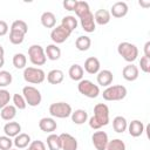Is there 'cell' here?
I'll return each instance as SVG.
<instances>
[{"label": "cell", "instance_id": "484cf974", "mask_svg": "<svg viewBox=\"0 0 150 150\" xmlns=\"http://www.w3.org/2000/svg\"><path fill=\"white\" fill-rule=\"evenodd\" d=\"M16 108L13 105V104H7L6 107H4L1 110H0V116L4 121H12L15 116H16Z\"/></svg>", "mask_w": 150, "mask_h": 150}, {"label": "cell", "instance_id": "74e56055", "mask_svg": "<svg viewBox=\"0 0 150 150\" xmlns=\"http://www.w3.org/2000/svg\"><path fill=\"white\" fill-rule=\"evenodd\" d=\"M25 40V34L19 33V32H13L9 30V41L13 45H21Z\"/></svg>", "mask_w": 150, "mask_h": 150}, {"label": "cell", "instance_id": "44dd1931", "mask_svg": "<svg viewBox=\"0 0 150 150\" xmlns=\"http://www.w3.org/2000/svg\"><path fill=\"white\" fill-rule=\"evenodd\" d=\"M30 136L28 134H25V132H20L18 136L14 137V141H13V144L15 145L16 149H25L27 148L29 144H30Z\"/></svg>", "mask_w": 150, "mask_h": 150}, {"label": "cell", "instance_id": "e575fe53", "mask_svg": "<svg viewBox=\"0 0 150 150\" xmlns=\"http://www.w3.org/2000/svg\"><path fill=\"white\" fill-rule=\"evenodd\" d=\"M105 150H125V143L120 138L111 139L108 142Z\"/></svg>", "mask_w": 150, "mask_h": 150}, {"label": "cell", "instance_id": "4fadbf2b", "mask_svg": "<svg viewBox=\"0 0 150 150\" xmlns=\"http://www.w3.org/2000/svg\"><path fill=\"white\" fill-rule=\"evenodd\" d=\"M138 75H139V70H138V67L135 66L134 63H129L127 64L123 69H122V76L124 80L129 81V82H132L135 80L138 79Z\"/></svg>", "mask_w": 150, "mask_h": 150}, {"label": "cell", "instance_id": "ac0fdd59", "mask_svg": "<svg viewBox=\"0 0 150 150\" xmlns=\"http://www.w3.org/2000/svg\"><path fill=\"white\" fill-rule=\"evenodd\" d=\"M128 131L132 137H139L144 132V124L139 120H134L128 124Z\"/></svg>", "mask_w": 150, "mask_h": 150}, {"label": "cell", "instance_id": "4316f807", "mask_svg": "<svg viewBox=\"0 0 150 150\" xmlns=\"http://www.w3.org/2000/svg\"><path fill=\"white\" fill-rule=\"evenodd\" d=\"M70 117H71V121L75 124L81 125L84 122H87V120H88V112L84 109H76L75 111L71 112Z\"/></svg>", "mask_w": 150, "mask_h": 150}, {"label": "cell", "instance_id": "277c9868", "mask_svg": "<svg viewBox=\"0 0 150 150\" xmlns=\"http://www.w3.org/2000/svg\"><path fill=\"white\" fill-rule=\"evenodd\" d=\"M22 75H23V80L32 84H40L46 79L45 71L38 67H26L23 69Z\"/></svg>", "mask_w": 150, "mask_h": 150}, {"label": "cell", "instance_id": "f1b7e54d", "mask_svg": "<svg viewBox=\"0 0 150 150\" xmlns=\"http://www.w3.org/2000/svg\"><path fill=\"white\" fill-rule=\"evenodd\" d=\"M77 19L73 15H67V16H63L62 18V21H61V26L64 27L67 30H69L70 33H73L76 27H77Z\"/></svg>", "mask_w": 150, "mask_h": 150}, {"label": "cell", "instance_id": "4dcf8cb0", "mask_svg": "<svg viewBox=\"0 0 150 150\" xmlns=\"http://www.w3.org/2000/svg\"><path fill=\"white\" fill-rule=\"evenodd\" d=\"M47 146L49 150H61V139L56 134H50L47 137Z\"/></svg>", "mask_w": 150, "mask_h": 150}, {"label": "cell", "instance_id": "f35d334b", "mask_svg": "<svg viewBox=\"0 0 150 150\" xmlns=\"http://www.w3.org/2000/svg\"><path fill=\"white\" fill-rule=\"evenodd\" d=\"M9 101H11V94L7 89H4V88H0V110L6 107L7 104H9Z\"/></svg>", "mask_w": 150, "mask_h": 150}, {"label": "cell", "instance_id": "7402d4cb", "mask_svg": "<svg viewBox=\"0 0 150 150\" xmlns=\"http://www.w3.org/2000/svg\"><path fill=\"white\" fill-rule=\"evenodd\" d=\"M83 74H84V70H83L82 66H80L77 63L71 64L69 70H68V75L73 81H79L80 82L81 80H83Z\"/></svg>", "mask_w": 150, "mask_h": 150}, {"label": "cell", "instance_id": "60d3db41", "mask_svg": "<svg viewBox=\"0 0 150 150\" xmlns=\"http://www.w3.org/2000/svg\"><path fill=\"white\" fill-rule=\"evenodd\" d=\"M139 66H141V70L148 74L150 71V57L142 56L139 60Z\"/></svg>", "mask_w": 150, "mask_h": 150}, {"label": "cell", "instance_id": "d6986e66", "mask_svg": "<svg viewBox=\"0 0 150 150\" xmlns=\"http://www.w3.org/2000/svg\"><path fill=\"white\" fill-rule=\"evenodd\" d=\"M4 132L8 137H15L21 132V125L18 122L9 121L4 125Z\"/></svg>", "mask_w": 150, "mask_h": 150}, {"label": "cell", "instance_id": "6da1fadb", "mask_svg": "<svg viewBox=\"0 0 150 150\" xmlns=\"http://www.w3.org/2000/svg\"><path fill=\"white\" fill-rule=\"evenodd\" d=\"M89 127L94 130H98L109 123V108L104 103H97L94 107V116L89 118Z\"/></svg>", "mask_w": 150, "mask_h": 150}, {"label": "cell", "instance_id": "8d00e7d4", "mask_svg": "<svg viewBox=\"0 0 150 150\" xmlns=\"http://www.w3.org/2000/svg\"><path fill=\"white\" fill-rule=\"evenodd\" d=\"M13 105L16 108V109H19V110H23V109H26V107H27V103H26V100H25V97L21 95V94H14L13 95Z\"/></svg>", "mask_w": 150, "mask_h": 150}, {"label": "cell", "instance_id": "83f0119b", "mask_svg": "<svg viewBox=\"0 0 150 150\" xmlns=\"http://www.w3.org/2000/svg\"><path fill=\"white\" fill-rule=\"evenodd\" d=\"M128 128V122L125 120V117L123 116H116L114 120H112V129L118 132V134H122L127 130Z\"/></svg>", "mask_w": 150, "mask_h": 150}, {"label": "cell", "instance_id": "ab89813d", "mask_svg": "<svg viewBox=\"0 0 150 150\" xmlns=\"http://www.w3.org/2000/svg\"><path fill=\"white\" fill-rule=\"evenodd\" d=\"M13 146V141L11 139V137L4 135L0 136V150H11Z\"/></svg>", "mask_w": 150, "mask_h": 150}, {"label": "cell", "instance_id": "f907efd6", "mask_svg": "<svg viewBox=\"0 0 150 150\" xmlns=\"http://www.w3.org/2000/svg\"><path fill=\"white\" fill-rule=\"evenodd\" d=\"M27 150H28V149H27Z\"/></svg>", "mask_w": 150, "mask_h": 150}, {"label": "cell", "instance_id": "bcb514c9", "mask_svg": "<svg viewBox=\"0 0 150 150\" xmlns=\"http://www.w3.org/2000/svg\"><path fill=\"white\" fill-rule=\"evenodd\" d=\"M138 4H139V6H142V7H144V8H148V7L150 6V1H143V0H139Z\"/></svg>", "mask_w": 150, "mask_h": 150}, {"label": "cell", "instance_id": "7a4b0ae2", "mask_svg": "<svg viewBox=\"0 0 150 150\" xmlns=\"http://www.w3.org/2000/svg\"><path fill=\"white\" fill-rule=\"evenodd\" d=\"M117 53L129 63H132L138 56V48L130 42H121L117 46Z\"/></svg>", "mask_w": 150, "mask_h": 150}, {"label": "cell", "instance_id": "5bb4252c", "mask_svg": "<svg viewBox=\"0 0 150 150\" xmlns=\"http://www.w3.org/2000/svg\"><path fill=\"white\" fill-rule=\"evenodd\" d=\"M80 23H81L82 29L87 33H93L96 28V23H95V20H94V14L91 12H89L84 16L80 18Z\"/></svg>", "mask_w": 150, "mask_h": 150}, {"label": "cell", "instance_id": "5b68a950", "mask_svg": "<svg viewBox=\"0 0 150 150\" xmlns=\"http://www.w3.org/2000/svg\"><path fill=\"white\" fill-rule=\"evenodd\" d=\"M22 96L25 97L26 103L29 107H38L42 101V96H41L40 90L33 86L23 87L22 88Z\"/></svg>", "mask_w": 150, "mask_h": 150}, {"label": "cell", "instance_id": "7dc6e473", "mask_svg": "<svg viewBox=\"0 0 150 150\" xmlns=\"http://www.w3.org/2000/svg\"><path fill=\"white\" fill-rule=\"evenodd\" d=\"M4 55H5V49H4V47L0 45V57H4Z\"/></svg>", "mask_w": 150, "mask_h": 150}, {"label": "cell", "instance_id": "ee69618b", "mask_svg": "<svg viewBox=\"0 0 150 150\" xmlns=\"http://www.w3.org/2000/svg\"><path fill=\"white\" fill-rule=\"evenodd\" d=\"M8 33V25L6 21L0 20V36H4Z\"/></svg>", "mask_w": 150, "mask_h": 150}, {"label": "cell", "instance_id": "ffe728a7", "mask_svg": "<svg viewBox=\"0 0 150 150\" xmlns=\"http://www.w3.org/2000/svg\"><path fill=\"white\" fill-rule=\"evenodd\" d=\"M110 19H111V15H110L109 11H107V9H97L95 12V14H94L95 23L101 25V26L109 23Z\"/></svg>", "mask_w": 150, "mask_h": 150}, {"label": "cell", "instance_id": "836d02e7", "mask_svg": "<svg viewBox=\"0 0 150 150\" xmlns=\"http://www.w3.org/2000/svg\"><path fill=\"white\" fill-rule=\"evenodd\" d=\"M9 30L19 32V33H22V34L26 35L27 32H28V26H27V23L23 20H15V21H13Z\"/></svg>", "mask_w": 150, "mask_h": 150}, {"label": "cell", "instance_id": "cb8c5ba5", "mask_svg": "<svg viewBox=\"0 0 150 150\" xmlns=\"http://www.w3.org/2000/svg\"><path fill=\"white\" fill-rule=\"evenodd\" d=\"M64 79V74L60 69H52L47 74V81L50 84H60Z\"/></svg>", "mask_w": 150, "mask_h": 150}, {"label": "cell", "instance_id": "30bf717a", "mask_svg": "<svg viewBox=\"0 0 150 150\" xmlns=\"http://www.w3.org/2000/svg\"><path fill=\"white\" fill-rule=\"evenodd\" d=\"M91 142L94 144V146L96 148V150H105L109 138L107 132L104 131H95L91 136Z\"/></svg>", "mask_w": 150, "mask_h": 150}, {"label": "cell", "instance_id": "2e32d148", "mask_svg": "<svg viewBox=\"0 0 150 150\" xmlns=\"http://www.w3.org/2000/svg\"><path fill=\"white\" fill-rule=\"evenodd\" d=\"M100 68H101L100 61L95 56H90L84 61V69L83 70H86L88 74H91V75L97 74L100 71Z\"/></svg>", "mask_w": 150, "mask_h": 150}, {"label": "cell", "instance_id": "1f68e13d", "mask_svg": "<svg viewBox=\"0 0 150 150\" xmlns=\"http://www.w3.org/2000/svg\"><path fill=\"white\" fill-rule=\"evenodd\" d=\"M12 62L16 69H25L26 64H27V57L22 53H16V54H14Z\"/></svg>", "mask_w": 150, "mask_h": 150}, {"label": "cell", "instance_id": "e0dca14e", "mask_svg": "<svg viewBox=\"0 0 150 150\" xmlns=\"http://www.w3.org/2000/svg\"><path fill=\"white\" fill-rule=\"evenodd\" d=\"M39 128L42 131H45V132L53 134V131L56 130L57 124H56L54 118H52V117H43V118H41L39 121Z\"/></svg>", "mask_w": 150, "mask_h": 150}, {"label": "cell", "instance_id": "f546056e", "mask_svg": "<svg viewBox=\"0 0 150 150\" xmlns=\"http://www.w3.org/2000/svg\"><path fill=\"white\" fill-rule=\"evenodd\" d=\"M90 46H91V40H90V38L87 36V35H81V36H79V38L76 39V41H75V47H76L80 52H86V50H88V49L90 48Z\"/></svg>", "mask_w": 150, "mask_h": 150}, {"label": "cell", "instance_id": "9c48e42d", "mask_svg": "<svg viewBox=\"0 0 150 150\" xmlns=\"http://www.w3.org/2000/svg\"><path fill=\"white\" fill-rule=\"evenodd\" d=\"M70 32L67 30L64 27H62L61 25L60 26H56L52 29L50 32V39L52 41L54 42V45H59V43H63L69 36H70Z\"/></svg>", "mask_w": 150, "mask_h": 150}, {"label": "cell", "instance_id": "ba28073f", "mask_svg": "<svg viewBox=\"0 0 150 150\" xmlns=\"http://www.w3.org/2000/svg\"><path fill=\"white\" fill-rule=\"evenodd\" d=\"M28 56H29V61L34 66H43L47 61L45 49L40 45H32L28 48Z\"/></svg>", "mask_w": 150, "mask_h": 150}, {"label": "cell", "instance_id": "d4e9b609", "mask_svg": "<svg viewBox=\"0 0 150 150\" xmlns=\"http://www.w3.org/2000/svg\"><path fill=\"white\" fill-rule=\"evenodd\" d=\"M40 20H41L42 26L46 28H54L56 25V18H55L54 13H52V12H43Z\"/></svg>", "mask_w": 150, "mask_h": 150}, {"label": "cell", "instance_id": "8fae6325", "mask_svg": "<svg viewBox=\"0 0 150 150\" xmlns=\"http://www.w3.org/2000/svg\"><path fill=\"white\" fill-rule=\"evenodd\" d=\"M59 136L61 139V150H77V139L74 136L67 132Z\"/></svg>", "mask_w": 150, "mask_h": 150}, {"label": "cell", "instance_id": "c3c4849f", "mask_svg": "<svg viewBox=\"0 0 150 150\" xmlns=\"http://www.w3.org/2000/svg\"><path fill=\"white\" fill-rule=\"evenodd\" d=\"M5 64V57H0V68H2Z\"/></svg>", "mask_w": 150, "mask_h": 150}, {"label": "cell", "instance_id": "d6a6232c", "mask_svg": "<svg viewBox=\"0 0 150 150\" xmlns=\"http://www.w3.org/2000/svg\"><path fill=\"white\" fill-rule=\"evenodd\" d=\"M89 12H90V8H89L88 2H86V1H77V5L75 7V14L77 15L79 19L84 16Z\"/></svg>", "mask_w": 150, "mask_h": 150}, {"label": "cell", "instance_id": "603a6c76", "mask_svg": "<svg viewBox=\"0 0 150 150\" xmlns=\"http://www.w3.org/2000/svg\"><path fill=\"white\" fill-rule=\"evenodd\" d=\"M45 54H46V57H47L48 60H50V61H56V60H59V59L61 57V49H60L56 45L52 43V45H48V46L46 47Z\"/></svg>", "mask_w": 150, "mask_h": 150}, {"label": "cell", "instance_id": "3957f363", "mask_svg": "<svg viewBox=\"0 0 150 150\" xmlns=\"http://www.w3.org/2000/svg\"><path fill=\"white\" fill-rule=\"evenodd\" d=\"M127 88L122 84L109 86L103 90L102 96L105 101H121L127 96Z\"/></svg>", "mask_w": 150, "mask_h": 150}, {"label": "cell", "instance_id": "9a60e30c", "mask_svg": "<svg viewBox=\"0 0 150 150\" xmlns=\"http://www.w3.org/2000/svg\"><path fill=\"white\" fill-rule=\"evenodd\" d=\"M96 80H97V83L102 87H109L111 83H112V80H114V75L110 70L108 69H103V70H100L97 73V76H96Z\"/></svg>", "mask_w": 150, "mask_h": 150}, {"label": "cell", "instance_id": "52a82bcc", "mask_svg": "<svg viewBox=\"0 0 150 150\" xmlns=\"http://www.w3.org/2000/svg\"><path fill=\"white\" fill-rule=\"evenodd\" d=\"M77 90L80 94L88 98H96L100 94V87L94 84L90 80H81L77 84Z\"/></svg>", "mask_w": 150, "mask_h": 150}, {"label": "cell", "instance_id": "f6af8a7d", "mask_svg": "<svg viewBox=\"0 0 150 150\" xmlns=\"http://www.w3.org/2000/svg\"><path fill=\"white\" fill-rule=\"evenodd\" d=\"M144 56L150 57V41L145 42V45H144Z\"/></svg>", "mask_w": 150, "mask_h": 150}, {"label": "cell", "instance_id": "681fc988", "mask_svg": "<svg viewBox=\"0 0 150 150\" xmlns=\"http://www.w3.org/2000/svg\"><path fill=\"white\" fill-rule=\"evenodd\" d=\"M11 150H18V149H11Z\"/></svg>", "mask_w": 150, "mask_h": 150}, {"label": "cell", "instance_id": "d590c367", "mask_svg": "<svg viewBox=\"0 0 150 150\" xmlns=\"http://www.w3.org/2000/svg\"><path fill=\"white\" fill-rule=\"evenodd\" d=\"M13 81V76L7 70H0V88H5L9 86Z\"/></svg>", "mask_w": 150, "mask_h": 150}, {"label": "cell", "instance_id": "7c38bea8", "mask_svg": "<svg viewBox=\"0 0 150 150\" xmlns=\"http://www.w3.org/2000/svg\"><path fill=\"white\" fill-rule=\"evenodd\" d=\"M128 5L124 2V1H117L115 2L111 8H110V15H112L114 18H117V19H121L123 16H125L128 14Z\"/></svg>", "mask_w": 150, "mask_h": 150}, {"label": "cell", "instance_id": "b9f144b4", "mask_svg": "<svg viewBox=\"0 0 150 150\" xmlns=\"http://www.w3.org/2000/svg\"><path fill=\"white\" fill-rule=\"evenodd\" d=\"M28 150H46V145L42 141H33L28 145Z\"/></svg>", "mask_w": 150, "mask_h": 150}, {"label": "cell", "instance_id": "7bdbcfd3", "mask_svg": "<svg viewBox=\"0 0 150 150\" xmlns=\"http://www.w3.org/2000/svg\"><path fill=\"white\" fill-rule=\"evenodd\" d=\"M63 7L67 9V11H75V7L77 5V1L76 0H66L63 1Z\"/></svg>", "mask_w": 150, "mask_h": 150}, {"label": "cell", "instance_id": "8992f818", "mask_svg": "<svg viewBox=\"0 0 150 150\" xmlns=\"http://www.w3.org/2000/svg\"><path fill=\"white\" fill-rule=\"evenodd\" d=\"M71 105L66 102H55L49 105V114L56 118H67L71 115Z\"/></svg>", "mask_w": 150, "mask_h": 150}]
</instances>
